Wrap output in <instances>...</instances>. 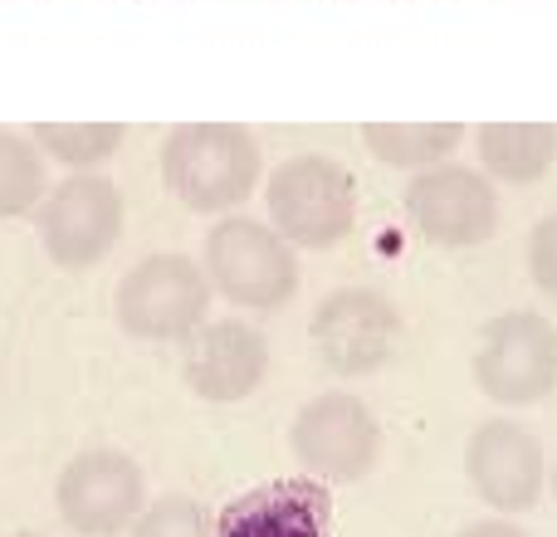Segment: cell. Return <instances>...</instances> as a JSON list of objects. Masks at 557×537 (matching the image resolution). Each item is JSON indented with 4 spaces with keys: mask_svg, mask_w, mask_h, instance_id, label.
Here are the masks:
<instances>
[{
    "mask_svg": "<svg viewBox=\"0 0 557 537\" xmlns=\"http://www.w3.org/2000/svg\"><path fill=\"white\" fill-rule=\"evenodd\" d=\"M260 166V142L240 123H182L162 142L166 191L196 215H221L250 201Z\"/></svg>",
    "mask_w": 557,
    "mask_h": 537,
    "instance_id": "6da1fadb",
    "label": "cell"
},
{
    "mask_svg": "<svg viewBox=\"0 0 557 537\" xmlns=\"http://www.w3.org/2000/svg\"><path fill=\"white\" fill-rule=\"evenodd\" d=\"M206 278L225 303L270 313L298 294V254L274 225L225 215L206 235Z\"/></svg>",
    "mask_w": 557,
    "mask_h": 537,
    "instance_id": "7a4b0ae2",
    "label": "cell"
},
{
    "mask_svg": "<svg viewBox=\"0 0 557 537\" xmlns=\"http://www.w3.org/2000/svg\"><path fill=\"white\" fill-rule=\"evenodd\" d=\"M270 225L294 250H333L357 221V186L333 157H294L278 162L264 186Z\"/></svg>",
    "mask_w": 557,
    "mask_h": 537,
    "instance_id": "3957f363",
    "label": "cell"
},
{
    "mask_svg": "<svg viewBox=\"0 0 557 537\" xmlns=\"http://www.w3.org/2000/svg\"><path fill=\"white\" fill-rule=\"evenodd\" d=\"M474 386L499 405H539L557 386V327L533 308L499 313L470 362Z\"/></svg>",
    "mask_w": 557,
    "mask_h": 537,
    "instance_id": "277c9868",
    "label": "cell"
},
{
    "mask_svg": "<svg viewBox=\"0 0 557 537\" xmlns=\"http://www.w3.org/2000/svg\"><path fill=\"white\" fill-rule=\"evenodd\" d=\"M288 450L318 484H357L382 454V425L347 391L313 396L288 425Z\"/></svg>",
    "mask_w": 557,
    "mask_h": 537,
    "instance_id": "5b68a950",
    "label": "cell"
},
{
    "mask_svg": "<svg viewBox=\"0 0 557 537\" xmlns=\"http://www.w3.org/2000/svg\"><path fill=\"white\" fill-rule=\"evenodd\" d=\"M113 308L123 333L147 337V342H176V337H191L206 323L211 278L186 254H152L137 268H127Z\"/></svg>",
    "mask_w": 557,
    "mask_h": 537,
    "instance_id": "8992f818",
    "label": "cell"
},
{
    "mask_svg": "<svg viewBox=\"0 0 557 537\" xmlns=\"http://www.w3.org/2000/svg\"><path fill=\"white\" fill-rule=\"evenodd\" d=\"M401 333L406 317L382 288H333L313 308V323H308L318 357L337 376H367L376 366H386Z\"/></svg>",
    "mask_w": 557,
    "mask_h": 537,
    "instance_id": "52a82bcc",
    "label": "cell"
},
{
    "mask_svg": "<svg viewBox=\"0 0 557 537\" xmlns=\"http://www.w3.org/2000/svg\"><path fill=\"white\" fill-rule=\"evenodd\" d=\"M406 215L411 225L441 250H470L484 245L499 225V196L494 182L474 166L435 162L406 182Z\"/></svg>",
    "mask_w": 557,
    "mask_h": 537,
    "instance_id": "ba28073f",
    "label": "cell"
},
{
    "mask_svg": "<svg viewBox=\"0 0 557 537\" xmlns=\"http://www.w3.org/2000/svg\"><path fill=\"white\" fill-rule=\"evenodd\" d=\"M147 509V484L123 450H84L59 474V513L84 537H117Z\"/></svg>",
    "mask_w": 557,
    "mask_h": 537,
    "instance_id": "9c48e42d",
    "label": "cell"
},
{
    "mask_svg": "<svg viewBox=\"0 0 557 537\" xmlns=\"http://www.w3.org/2000/svg\"><path fill=\"white\" fill-rule=\"evenodd\" d=\"M39 235H45V250L54 264H98L123 235V191L94 172L69 176L49 191L45 211H39Z\"/></svg>",
    "mask_w": 557,
    "mask_h": 537,
    "instance_id": "30bf717a",
    "label": "cell"
},
{
    "mask_svg": "<svg viewBox=\"0 0 557 537\" xmlns=\"http://www.w3.org/2000/svg\"><path fill=\"white\" fill-rule=\"evenodd\" d=\"M465 479L494 513H529L548 479L539 435L509 415L474 425L470 445H465Z\"/></svg>",
    "mask_w": 557,
    "mask_h": 537,
    "instance_id": "8fae6325",
    "label": "cell"
},
{
    "mask_svg": "<svg viewBox=\"0 0 557 537\" xmlns=\"http://www.w3.org/2000/svg\"><path fill=\"white\" fill-rule=\"evenodd\" d=\"M270 372V342L260 327L225 317V323H201L186 337L182 376L206 401H245Z\"/></svg>",
    "mask_w": 557,
    "mask_h": 537,
    "instance_id": "7c38bea8",
    "label": "cell"
},
{
    "mask_svg": "<svg viewBox=\"0 0 557 537\" xmlns=\"http://www.w3.org/2000/svg\"><path fill=\"white\" fill-rule=\"evenodd\" d=\"M211 537H333V499L318 479H274L225 503Z\"/></svg>",
    "mask_w": 557,
    "mask_h": 537,
    "instance_id": "4fadbf2b",
    "label": "cell"
},
{
    "mask_svg": "<svg viewBox=\"0 0 557 537\" xmlns=\"http://www.w3.org/2000/svg\"><path fill=\"white\" fill-rule=\"evenodd\" d=\"M490 182L533 186L557 162V123H484L474 133Z\"/></svg>",
    "mask_w": 557,
    "mask_h": 537,
    "instance_id": "5bb4252c",
    "label": "cell"
},
{
    "mask_svg": "<svg viewBox=\"0 0 557 537\" xmlns=\"http://www.w3.org/2000/svg\"><path fill=\"white\" fill-rule=\"evenodd\" d=\"M367 152L396 172H425L465 142V123H362Z\"/></svg>",
    "mask_w": 557,
    "mask_h": 537,
    "instance_id": "9a60e30c",
    "label": "cell"
},
{
    "mask_svg": "<svg viewBox=\"0 0 557 537\" xmlns=\"http://www.w3.org/2000/svg\"><path fill=\"white\" fill-rule=\"evenodd\" d=\"M35 147H45L54 162H64L69 172H88V166L108 162L123 147L127 127L123 123H35Z\"/></svg>",
    "mask_w": 557,
    "mask_h": 537,
    "instance_id": "2e32d148",
    "label": "cell"
},
{
    "mask_svg": "<svg viewBox=\"0 0 557 537\" xmlns=\"http://www.w3.org/2000/svg\"><path fill=\"white\" fill-rule=\"evenodd\" d=\"M45 191V157H39L35 137H20L0 127V221L25 215Z\"/></svg>",
    "mask_w": 557,
    "mask_h": 537,
    "instance_id": "e0dca14e",
    "label": "cell"
},
{
    "mask_svg": "<svg viewBox=\"0 0 557 537\" xmlns=\"http://www.w3.org/2000/svg\"><path fill=\"white\" fill-rule=\"evenodd\" d=\"M133 537H211V528H206V509L196 499L166 494V499H157L152 509L137 513Z\"/></svg>",
    "mask_w": 557,
    "mask_h": 537,
    "instance_id": "ac0fdd59",
    "label": "cell"
},
{
    "mask_svg": "<svg viewBox=\"0 0 557 537\" xmlns=\"http://www.w3.org/2000/svg\"><path fill=\"white\" fill-rule=\"evenodd\" d=\"M529 278L548 298H557V211L543 215L529 235Z\"/></svg>",
    "mask_w": 557,
    "mask_h": 537,
    "instance_id": "d6986e66",
    "label": "cell"
},
{
    "mask_svg": "<svg viewBox=\"0 0 557 537\" xmlns=\"http://www.w3.org/2000/svg\"><path fill=\"white\" fill-rule=\"evenodd\" d=\"M455 537H529V533H523L513 519H480V523H470V528H460Z\"/></svg>",
    "mask_w": 557,
    "mask_h": 537,
    "instance_id": "ffe728a7",
    "label": "cell"
},
{
    "mask_svg": "<svg viewBox=\"0 0 557 537\" xmlns=\"http://www.w3.org/2000/svg\"><path fill=\"white\" fill-rule=\"evenodd\" d=\"M553 499H557V470H553Z\"/></svg>",
    "mask_w": 557,
    "mask_h": 537,
    "instance_id": "44dd1931",
    "label": "cell"
},
{
    "mask_svg": "<svg viewBox=\"0 0 557 537\" xmlns=\"http://www.w3.org/2000/svg\"><path fill=\"white\" fill-rule=\"evenodd\" d=\"M15 537H35V533H15Z\"/></svg>",
    "mask_w": 557,
    "mask_h": 537,
    "instance_id": "7402d4cb",
    "label": "cell"
}]
</instances>
